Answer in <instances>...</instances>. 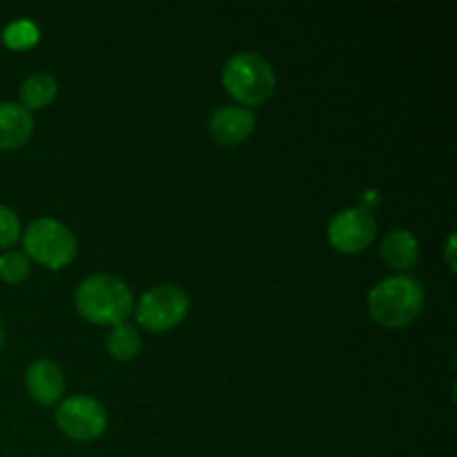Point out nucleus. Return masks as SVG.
<instances>
[{"label":"nucleus","instance_id":"nucleus-1","mask_svg":"<svg viewBox=\"0 0 457 457\" xmlns=\"http://www.w3.org/2000/svg\"><path fill=\"white\" fill-rule=\"evenodd\" d=\"M76 311L96 326H119L134 311V295L129 286L116 275H89L76 288Z\"/></svg>","mask_w":457,"mask_h":457},{"label":"nucleus","instance_id":"nucleus-2","mask_svg":"<svg viewBox=\"0 0 457 457\" xmlns=\"http://www.w3.org/2000/svg\"><path fill=\"white\" fill-rule=\"evenodd\" d=\"M422 281L411 275L386 277L369 295V312L382 328H404L424 308Z\"/></svg>","mask_w":457,"mask_h":457},{"label":"nucleus","instance_id":"nucleus-3","mask_svg":"<svg viewBox=\"0 0 457 457\" xmlns=\"http://www.w3.org/2000/svg\"><path fill=\"white\" fill-rule=\"evenodd\" d=\"M221 83L241 107H259L275 94L277 74L262 54L237 52L223 65Z\"/></svg>","mask_w":457,"mask_h":457},{"label":"nucleus","instance_id":"nucleus-4","mask_svg":"<svg viewBox=\"0 0 457 457\" xmlns=\"http://www.w3.org/2000/svg\"><path fill=\"white\" fill-rule=\"evenodd\" d=\"M22 248L27 259L52 270L70 266L79 253V244L70 228L52 217L36 219L22 235Z\"/></svg>","mask_w":457,"mask_h":457},{"label":"nucleus","instance_id":"nucleus-5","mask_svg":"<svg viewBox=\"0 0 457 457\" xmlns=\"http://www.w3.org/2000/svg\"><path fill=\"white\" fill-rule=\"evenodd\" d=\"M190 311V297L181 286L161 284L141 295L137 303V321L150 333L172 330L186 320Z\"/></svg>","mask_w":457,"mask_h":457},{"label":"nucleus","instance_id":"nucleus-6","mask_svg":"<svg viewBox=\"0 0 457 457\" xmlns=\"http://www.w3.org/2000/svg\"><path fill=\"white\" fill-rule=\"evenodd\" d=\"M56 424L76 442H92L107 428L105 406L89 395H71L58 402Z\"/></svg>","mask_w":457,"mask_h":457},{"label":"nucleus","instance_id":"nucleus-7","mask_svg":"<svg viewBox=\"0 0 457 457\" xmlns=\"http://www.w3.org/2000/svg\"><path fill=\"white\" fill-rule=\"evenodd\" d=\"M378 223L364 208H346L328 223V241L337 253L360 254L373 244Z\"/></svg>","mask_w":457,"mask_h":457},{"label":"nucleus","instance_id":"nucleus-8","mask_svg":"<svg viewBox=\"0 0 457 457\" xmlns=\"http://www.w3.org/2000/svg\"><path fill=\"white\" fill-rule=\"evenodd\" d=\"M257 128V116L253 110L241 105H223L219 110H214V114L210 116L208 132L219 145L235 147L241 145L244 141H248L250 134Z\"/></svg>","mask_w":457,"mask_h":457},{"label":"nucleus","instance_id":"nucleus-9","mask_svg":"<svg viewBox=\"0 0 457 457\" xmlns=\"http://www.w3.org/2000/svg\"><path fill=\"white\" fill-rule=\"evenodd\" d=\"M25 388L31 400L43 406H52L61 402L65 393V375L56 361L36 360L25 373Z\"/></svg>","mask_w":457,"mask_h":457},{"label":"nucleus","instance_id":"nucleus-10","mask_svg":"<svg viewBox=\"0 0 457 457\" xmlns=\"http://www.w3.org/2000/svg\"><path fill=\"white\" fill-rule=\"evenodd\" d=\"M34 134V116L18 103H0V150H18Z\"/></svg>","mask_w":457,"mask_h":457},{"label":"nucleus","instance_id":"nucleus-11","mask_svg":"<svg viewBox=\"0 0 457 457\" xmlns=\"http://www.w3.org/2000/svg\"><path fill=\"white\" fill-rule=\"evenodd\" d=\"M379 254H382L384 262L393 268V270L409 272L418 266L420 262V244L409 230H391L386 232V237L382 239L379 245Z\"/></svg>","mask_w":457,"mask_h":457},{"label":"nucleus","instance_id":"nucleus-12","mask_svg":"<svg viewBox=\"0 0 457 457\" xmlns=\"http://www.w3.org/2000/svg\"><path fill=\"white\" fill-rule=\"evenodd\" d=\"M58 94V80L47 71H36L29 74L21 85V105L25 110H43L52 105Z\"/></svg>","mask_w":457,"mask_h":457},{"label":"nucleus","instance_id":"nucleus-13","mask_svg":"<svg viewBox=\"0 0 457 457\" xmlns=\"http://www.w3.org/2000/svg\"><path fill=\"white\" fill-rule=\"evenodd\" d=\"M107 351L116 361L134 360L141 351V335H138L137 326L128 324V321L112 326L110 335H107Z\"/></svg>","mask_w":457,"mask_h":457},{"label":"nucleus","instance_id":"nucleus-14","mask_svg":"<svg viewBox=\"0 0 457 457\" xmlns=\"http://www.w3.org/2000/svg\"><path fill=\"white\" fill-rule=\"evenodd\" d=\"M38 40H40V29L38 25L31 21L9 22L3 31L4 47L13 49V52H25V49H31Z\"/></svg>","mask_w":457,"mask_h":457},{"label":"nucleus","instance_id":"nucleus-15","mask_svg":"<svg viewBox=\"0 0 457 457\" xmlns=\"http://www.w3.org/2000/svg\"><path fill=\"white\" fill-rule=\"evenodd\" d=\"M31 263L22 250H4L0 254V279L7 284H21L29 277Z\"/></svg>","mask_w":457,"mask_h":457},{"label":"nucleus","instance_id":"nucleus-16","mask_svg":"<svg viewBox=\"0 0 457 457\" xmlns=\"http://www.w3.org/2000/svg\"><path fill=\"white\" fill-rule=\"evenodd\" d=\"M21 219L7 205H0V248H12L21 237Z\"/></svg>","mask_w":457,"mask_h":457},{"label":"nucleus","instance_id":"nucleus-17","mask_svg":"<svg viewBox=\"0 0 457 457\" xmlns=\"http://www.w3.org/2000/svg\"><path fill=\"white\" fill-rule=\"evenodd\" d=\"M446 262H449L451 270H455V235H451L446 241Z\"/></svg>","mask_w":457,"mask_h":457},{"label":"nucleus","instance_id":"nucleus-18","mask_svg":"<svg viewBox=\"0 0 457 457\" xmlns=\"http://www.w3.org/2000/svg\"><path fill=\"white\" fill-rule=\"evenodd\" d=\"M4 346V326H3V321H0V348Z\"/></svg>","mask_w":457,"mask_h":457}]
</instances>
